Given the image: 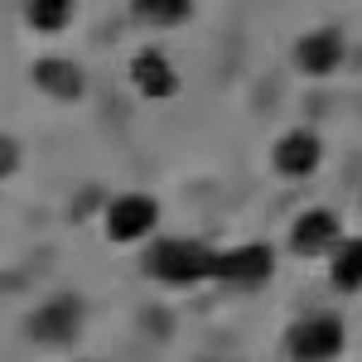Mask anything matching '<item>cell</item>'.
Wrapping results in <instances>:
<instances>
[{
    "label": "cell",
    "instance_id": "cell-1",
    "mask_svg": "<svg viewBox=\"0 0 362 362\" xmlns=\"http://www.w3.org/2000/svg\"><path fill=\"white\" fill-rule=\"evenodd\" d=\"M145 271L169 290H194L218 271V247L203 237H160L145 251Z\"/></svg>",
    "mask_w": 362,
    "mask_h": 362
},
{
    "label": "cell",
    "instance_id": "cell-2",
    "mask_svg": "<svg viewBox=\"0 0 362 362\" xmlns=\"http://www.w3.org/2000/svg\"><path fill=\"white\" fill-rule=\"evenodd\" d=\"M343 348H348V329H343V319L329 314V309L300 314L285 329V358L290 362H338Z\"/></svg>",
    "mask_w": 362,
    "mask_h": 362
},
{
    "label": "cell",
    "instance_id": "cell-3",
    "mask_svg": "<svg viewBox=\"0 0 362 362\" xmlns=\"http://www.w3.org/2000/svg\"><path fill=\"white\" fill-rule=\"evenodd\" d=\"M83 319H87V309H83L78 295H54V300L29 309L25 334H29V343H39V348H73L78 334H83Z\"/></svg>",
    "mask_w": 362,
    "mask_h": 362
},
{
    "label": "cell",
    "instance_id": "cell-4",
    "mask_svg": "<svg viewBox=\"0 0 362 362\" xmlns=\"http://www.w3.org/2000/svg\"><path fill=\"white\" fill-rule=\"evenodd\" d=\"M102 227H107V242L136 247L145 237H155V227H160V203L150 194H140V189H126V194H116L112 203H107Z\"/></svg>",
    "mask_w": 362,
    "mask_h": 362
},
{
    "label": "cell",
    "instance_id": "cell-5",
    "mask_svg": "<svg viewBox=\"0 0 362 362\" xmlns=\"http://www.w3.org/2000/svg\"><path fill=\"white\" fill-rule=\"evenodd\" d=\"M271 276H276V247L271 242H237V247L218 251L213 280L227 290H261Z\"/></svg>",
    "mask_w": 362,
    "mask_h": 362
},
{
    "label": "cell",
    "instance_id": "cell-6",
    "mask_svg": "<svg viewBox=\"0 0 362 362\" xmlns=\"http://www.w3.org/2000/svg\"><path fill=\"white\" fill-rule=\"evenodd\" d=\"M271 169H276V179H285V184L314 179V174L324 169V140H319V131H309V126L285 131V136L271 145Z\"/></svg>",
    "mask_w": 362,
    "mask_h": 362
},
{
    "label": "cell",
    "instance_id": "cell-7",
    "mask_svg": "<svg viewBox=\"0 0 362 362\" xmlns=\"http://www.w3.org/2000/svg\"><path fill=\"white\" fill-rule=\"evenodd\" d=\"M295 68L305 73V78H334L338 68L348 63V39H343V29L334 25H319V29H305L300 39H295Z\"/></svg>",
    "mask_w": 362,
    "mask_h": 362
},
{
    "label": "cell",
    "instance_id": "cell-8",
    "mask_svg": "<svg viewBox=\"0 0 362 362\" xmlns=\"http://www.w3.org/2000/svg\"><path fill=\"white\" fill-rule=\"evenodd\" d=\"M29 83L49 102H83L87 97V68L68 54H44L29 63Z\"/></svg>",
    "mask_w": 362,
    "mask_h": 362
},
{
    "label": "cell",
    "instance_id": "cell-9",
    "mask_svg": "<svg viewBox=\"0 0 362 362\" xmlns=\"http://www.w3.org/2000/svg\"><path fill=\"white\" fill-rule=\"evenodd\" d=\"M290 251L300 261H314V256H329V251L343 242V218L334 208H305L295 223H290Z\"/></svg>",
    "mask_w": 362,
    "mask_h": 362
},
{
    "label": "cell",
    "instance_id": "cell-10",
    "mask_svg": "<svg viewBox=\"0 0 362 362\" xmlns=\"http://www.w3.org/2000/svg\"><path fill=\"white\" fill-rule=\"evenodd\" d=\"M131 87L145 102H169V97H179L184 78H179V68H174V58L165 49H140L131 58Z\"/></svg>",
    "mask_w": 362,
    "mask_h": 362
},
{
    "label": "cell",
    "instance_id": "cell-11",
    "mask_svg": "<svg viewBox=\"0 0 362 362\" xmlns=\"http://www.w3.org/2000/svg\"><path fill=\"white\" fill-rule=\"evenodd\" d=\"M198 10V0H131V15L150 29H179L189 25Z\"/></svg>",
    "mask_w": 362,
    "mask_h": 362
},
{
    "label": "cell",
    "instance_id": "cell-12",
    "mask_svg": "<svg viewBox=\"0 0 362 362\" xmlns=\"http://www.w3.org/2000/svg\"><path fill=\"white\" fill-rule=\"evenodd\" d=\"M329 280H334V290H343V295L362 290V237H343L329 251Z\"/></svg>",
    "mask_w": 362,
    "mask_h": 362
},
{
    "label": "cell",
    "instance_id": "cell-13",
    "mask_svg": "<svg viewBox=\"0 0 362 362\" xmlns=\"http://www.w3.org/2000/svg\"><path fill=\"white\" fill-rule=\"evenodd\" d=\"M73 10H78V0H25V20L34 34H63V29L73 25Z\"/></svg>",
    "mask_w": 362,
    "mask_h": 362
},
{
    "label": "cell",
    "instance_id": "cell-14",
    "mask_svg": "<svg viewBox=\"0 0 362 362\" xmlns=\"http://www.w3.org/2000/svg\"><path fill=\"white\" fill-rule=\"evenodd\" d=\"M20 165H25V150H20V140L0 131V184H5V179H15V174H20Z\"/></svg>",
    "mask_w": 362,
    "mask_h": 362
}]
</instances>
